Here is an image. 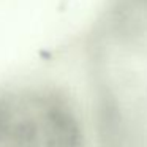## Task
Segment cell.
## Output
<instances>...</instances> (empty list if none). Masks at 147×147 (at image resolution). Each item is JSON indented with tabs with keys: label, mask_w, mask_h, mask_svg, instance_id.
Here are the masks:
<instances>
[{
	"label": "cell",
	"mask_w": 147,
	"mask_h": 147,
	"mask_svg": "<svg viewBox=\"0 0 147 147\" xmlns=\"http://www.w3.org/2000/svg\"><path fill=\"white\" fill-rule=\"evenodd\" d=\"M0 147H86L74 106L51 92L0 98Z\"/></svg>",
	"instance_id": "1"
}]
</instances>
